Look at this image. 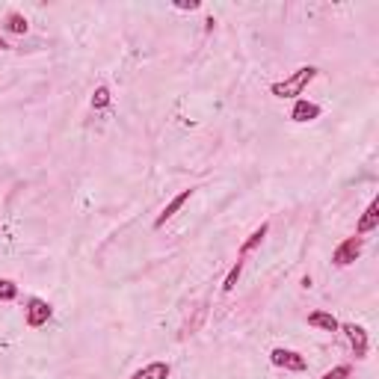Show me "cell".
Instances as JSON below:
<instances>
[{
	"instance_id": "cell-10",
	"label": "cell",
	"mask_w": 379,
	"mask_h": 379,
	"mask_svg": "<svg viewBox=\"0 0 379 379\" xmlns=\"http://www.w3.org/2000/svg\"><path fill=\"white\" fill-rule=\"evenodd\" d=\"M308 326H314V329H323V332H338L341 323L335 320L332 311H311L308 314Z\"/></svg>"
},
{
	"instance_id": "cell-7",
	"label": "cell",
	"mask_w": 379,
	"mask_h": 379,
	"mask_svg": "<svg viewBox=\"0 0 379 379\" xmlns=\"http://www.w3.org/2000/svg\"><path fill=\"white\" fill-rule=\"evenodd\" d=\"M376 228H379V198H373V202L364 207L359 225H355V234L362 237V234H371V231H376Z\"/></svg>"
},
{
	"instance_id": "cell-18",
	"label": "cell",
	"mask_w": 379,
	"mask_h": 379,
	"mask_svg": "<svg viewBox=\"0 0 379 379\" xmlns=\"http://www.w3.org/2000/svg\"><path fill=\"white\" fill-rule=\"evenodd\" d=\"M6 48H9V41H6L3 36H0V50H6Z\"/></svg>"
},
{
	"instance_id": "cell-5",
	"label": "cell",
	"mask_w": 379,
	"mask_h": 379,
	"mask_svg": "<svg viewBox=\"0 0 379 379\" xmlns=\"http://www.w3.org/2000/svg\"><path fill=\"white\" fill-rule=\"evenodd\" d=\"M341 329H344L346 341H350V346H353L355 359H367V346H371V341H367V329H364V326H355V323H344Z\"/></svg>"
},
{
	"instance_id": "cell-9",
	"label": "cell",
	"mask_w": 379,
	"mask_h": 379,
	"mask_svg": "<svg viewBox=\"0 0 379 379\" xmlns=\"http://www.w3.org/2000/svg\"><path fill=\"white\" fill-rule=\"evenodd\" d=\"M169 373H172V367L166 362H151V364L140 367L136 373H131V379H169Z\"/></svg>"
},
{
	"instance_id": "cell-13",
	"label": "cell",
	"mask_w": 379,
	"mask_h": 379,
	"mask_svg": "<svg viewBox=\"0 0 379 379\" xmlns=\"http://www.w3.org/2000/svg\"><path fill=\"white\" fill-rule=\"evenodd\" d=\"M110 101H113L110 89L107 86H98V89H95V95H92V110H107Z\"/></svg>"
},
{
	"instance_id": "cell-16",
	"label": "cell",
	"mask_w": 379,
	"mask_h": 379,
	"mask_svg": "<svg viewBox=\"0 0 379 379\" xmlns=\"http://www.w3.org/2000/svg\"><path fill=\"white\" fill-rule=\"evenodd\" d=\"M353 376V367L350 364H335L332 371H326L320 379H350Z\"/></svg>"
},
{
	"instance_id": "cell-14",
	"label": "cell",
	"mask_w": 379,
	"mask_h": 379,
	"mask_svg": "<svg viewBox=\"0 0 379 379\" xmlns=\"http://www.w3.org/2000/svg\"><path fill=\"white\" fill-rule=\"evenodd\" d=\"M240 272H243V258H237V264L231 267V272L225 276V281H223V290H225V293H231V290L237 288V281H240Z\"/></svg>"
},
{
	"instance_id": "cell-3",
	"label": "cell",
	"mask_w": 379,
	"mask_h": 379,
	"mask_svg": "<svg viewBox=\"0 0 379 379\" xmlns=\"http://www.w3.org/2000/svg\"><path fill=\"white\" fill-rule=\"evenodd\" d=\"M362 249H364V240L355 234V237H346L344 243H338L335 246V252H332V264L335 267H350L355 258L362 255Z\"/></svg>"
},
{
	"instance_id": "cell-15",
	"label": "cell",
	"mask_w": 379,
	"mask_h": 379,
	"mask_svg": "<svg viewBox=\"0 0 379 379\" xmlns=\"http://www.w3.org/2000/svg\"><path fill=\"white\" fill-rule=\"evenodd\" d=\"M18 297V284L9 279H0V302H12Z\"/></svg>"
},
{
	"instance_id": "cell-2",
	"label": "cell",
	"mask_w": 379,
	"mask_h": 379,
	"mask_svg": "<svg viewBox=\"0 0 379 379\" xmlns=\"http://www.w3.org/2000/svg\"><path fill=\"white\" fill-rule=\"evenodd\" d=\"M270 362L281 367V371H290V373H302L308 371V362H305V355H299L297 350H284V346H276V350L270 353Z\"/></svg>"
},
{
	"instance_id": "cell-4",
	"label": "cell",
	"mask_w": 379,
	"mask_h": 379,
	"mask_svg": "<svg viewBox=\"0 0 379 379\" xmlns=\"http://www.w3.org/2000/svg\"><path fill=\"white\" fill-rule=\"evenodd\" d=\"M50 314H54V308L45 302V299H39V297H33V299H27V308H24V320H27V326L30 329H41L48 320H50Z\"/></svg>"
},
{
	"instance_id": "cell-12",
	"label": "cell",
	"mask_w": 379,
	"mask_h": 379,
	"mask_svg": "<svg viewBox=\"0 0 379 379\" xmlns=\"http://www.w3.org/2000/svg\"><path fill=\"white\" fill-rule=\"evenodd\" d=\"M3 30H6V33H15V36H24L30 30V24H27V18L21 12H9L6 21H3Z\"/></svg>"
},
{
	"instance_id": "cell-17",
	"label": "cell",
	"mask_w": 379,
	"mask_h": 379,
	"mask_svg": "<svg viewBox=\"0 0 379 379\" xmlns=\"http://www.w3.org/2000/svg\"><path fill=\"white\" fill-rule=\"evenodd\" d=\"M202 3H198V0H190V3H175V9H190V12H193V9H198Z\"/></svg>"
},
{
	"instance_id": "cell-11",
	"label": "cell",
	"mask_w": 379,
	"mask_h": 379,
	"mask_svg": "<svg viewBox=\"0 0 379 379\" xmlns=\"http://www.w3.org/2000/svg\"><path fill=\"white\" fill-rule=\"evenodd\" d=\"M267 231H270V223H261V225H258L255 231H252V234L246 237V243H243V246H240V258H243V255H249V252H252V249H258L261 243H264Z\"/></svg>"
},
{
	"instance_id": "cell-1",
	"label": "cell",
	"mask_w": 379,
	"mask_h": 379,
	"mask_svg": "<svg viewBox=\"0 0 379 379\" xmlns=\"http://www.w3.org/2000/svg\"><path fill=\"white\" fill-rule=\"evenodd\" d=\"M317 77V68L314 66H302V68H297L293 75H288L284 80H276L270 86V92L276 95V98H299V95L308 89V83Z\"/></svg>"
},
{
	"instance_id": "cell-6",
	"label": "cell",
	"mask_w": 379,
	"mask_h": 379,
	"mask_svg": "<svg viewBox=\"0 0 379 379\" xmlns=\"http://www.w3.org/2000/svg\"><path fill=\"white\" fill-rule=\"evenodd\" d=\"M190 198H193V190H181V193H178V196L172 198V202H169V205H166V207L160 210V216L154 219V228H163V225L169 223V219L178 214V210H181V207L190 202Z\"/></svg>"
},
{
	"instance_id": "cell-8",
	"label": "cell",
	"mask_w": 379,
	"mask_h": 379,
	"mask_svg": "<svg viewBox=\"0 0 379 379\" xmlns=\"http://www.w3.org/2000/svg\"><path fill=\"white\" fill-rule=\"evenodd\" d=\"M317 115H320V107L314 101H305V98H297V104H293V110H290V119L299 122V124L314 122Z\"/></svg>"
}]
</instances>
